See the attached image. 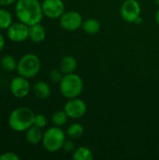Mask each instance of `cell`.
<instances>
[{
  "mask_svg": "<svg viewBox=\"0 0 159 160\" xmlns=\"http://www.w3.org/2000/svg\"><path fill=\"white\" fill-rule=\"evenodd\" d=\"M82 28L83 30L89 34V35H95L97 33H98V31L100 30V23L96 19H87L82 22Z\"/></svg>",
  "mask_w": 159,
  "mask_h": 160,
  "instance_id": "cell-17",
  "label": "cell"
},
{
  "mask_svg": "<svg viewBox=\"0 0 159 160\" xmlns=\"http://www.w3.org/2000/svg\"><path fill=\"white\" fill-rule=\"evenodd\" d=\"M20 158L13 152H6L0 156V160H19Z\"/></svg>",
  "mask_w": 159,
  "mask_h": 160,
  "instance_id": "cell-24",
  "label": "cell"
},
{
  "mask_svg": "<svg viewBox=\"0 0 159 160\" xmlns=\"http://www.w3.org/2000/svg\"><path fill=\"white\" fill-rule=\"evenodd\" d=\"M41 5L43 14L50 19L60 18L65 12V5L62 0H44Z\"/></svg>",
  "mask_w": 159,
  "mask_h": 160,
  "instance_id": "cell-11",
  "label": "cell"
},
{
  "mask_svg": "<svg viewBox=\"0 0 159 160\" xmlns=\"http://www.w3.org/2000/svg\"><path fill=\"white\" fill-rule=\"evenodd\" d=\"M63 77L64 76L62 75V72L57 69H53L50 73V79L53 82H60L62 81Z\"/></svg>",
  "mask_w": 159,
  "mask_h": 160,
  "instance_id": "cell-23",
  "label": "cell"
},
{
  "mask_svg": "<svg viewBox=\"0 0 159 160\" xmlns=\"http://www.w3.org/2000/svg\"><path fill=\"white\" fill-rule=\"evenodd\" d=\"M74 160H93L94 156L92 151L87 147H79L73 152Z\"/></svg>",
  "mask_w": 159,
  "mask_h": 160,
  "instance_id": "cell-18",
  "label": "cell"
},
{
  "mask_svg": "<svg viewBox=\"0 0 159 160\" xmlns=\"http://www.w3.org/2000/svg\"><path fill=\"white\" fill-rule=\"evenodd\" d=\"M77 66H78V64H77L76 58H74L71 55H67V56L63 57L60 62L61 71L65 74L73 73L76 70Z\"/></svg>",
  "mask_w": 159,
  "mask_h": 160,
  "instance_id": "cell-15",
  "label": "cell"
},
{
  "mask_svg": "<svg viewBox=\"0 0 159 160\" xmlns=\"http://www.w3.org/2000/svg\"><path fill=\"white\" fill-rule=\"evenodd\" d=\"M42 128L37 127V126H32L26 130V141L30 144H37L38 142H42L43 138V133H42Z\"/></svg>",
  "mask_w": 159,
  "mask_h": 160,
  "instance_id": "cell-14",
  "label": "cell"
},
{
  "mask_svg": "<svg viewBox=\"0 0 159 160\" xmlns=\"http://www.w3.org/2000/svg\"><path fill=\"white\" fill-rule=\"evenodd\" d=\"M34 125L40 128H43L46 127L47 125V118L45 117L44 114H36L35 116V122H34Z\"/></svg>",
  "mask_w": 159,
  "mask_h": 160,
  "instance_id": "cell-22",
  "label": "cell"
},
{
  "mask_svg": "<svg viewBox=\"0 0 159 160\" xmlns=\"http://www.w3.org/2000/svg\"><path fill=\"white\" fill-rule=\"evenodd\" d=\"M12 24V15L11 13L5 9L0 8V29H7Z\"/></svg>",
  "mask_w": 159,
  "mask_h": 160,
  "instance_id": "cell-19",
  "label": "cell"
},
{
  "mask_svg": "<svg viewBox=\"0 0 159 160\" xmlns=\"http://www.w3.org/2000/svg\"><path fill=\"white\" fill-rule=\"evenodd\" d=\"M4 46H5V38L2 34H0V52L3 50Z\"/></svg>",
  "mask_w": 159,
  "mask_h": 160,
  "instance_id": "cell-27",
  "label": "cell"
},
{
  "mask_svg": "<svg viewBox=\"0 0 159 160\" xmlns=\"http://www.w3.org/2000/svg\"><path fill=\"white\" fill-rule=\"evenodd\" d=\"M36 114L32 110L22 107L15 109L8 117V125L10 128L16 132L26 131L29 128L34 126Z\"/></svg>",
  "mask_w": 159,
  "mask_h": 160,
  "instance_id": "cell-2",
  "label": "cell"
},
{
  "mask_svg": "<svg viewBox=\"0 0 159 160\" xmlns=\"http://www.w3.org/2000/svg\"><path fill=\"white\" fill-rule=\"evenodd\" d=\"M82 89L83 82L77 74H66L60 82V91L62 95L68 99L78 98L82 92Z\"/></svg>",
  "mask_w": 159,
  "mask_h": 160,
  "instance_id": "cell-3",
  "label": "cell"
},
{
  "mask_svg": "<svg viewBox=\"0 0 159 160\" xmlns=\"http://www.w3.org/2000/svg\"><path fill=\"white\" fill-rule=\"evenodd\" d=\"M46 38V30L39 23H36L29 26V38L37 43L42 42Z\"/></svg>",
  "mask_w": 159,
  "mask_h": 160,
  "instance_id": "cell-12",
  "label": "cell"
},
{
  "mask_svg": "<svg viewBox=\"0 0 159 160\" xmlns=\"http://www.w3.org/2000/svg\"><path fill=\"white\" fill-rule=\"evenodd\" d=\"M9 90L11 94L18 98H25L30 92V83L27 78L22 77L21 75L14 77L9 85Z\"/></svg>",
  "mask_w": 159,
  "mask_h": 160,
  "instance_id": "cell-9",
  "label": "cell"
},
{
  "mask_svg": "<svg viewBox=\"0 0 159 160\" xmlns=\"http://www.w3.org/2000/svg\"><path fill=\"white\" fill-rule=\"evenodd\" d=\"M83 127L81 124H72L68 127L67 133L72 139H79L83 134Z\"/></svg>",
  "mask_w": 159,
  "mask_h": 160,
  "instance_id": "cell-21",
  "label": "cell"
},
{
  "mask_svg": "<svg viewBox=\"0 0 159 160\" xmlns=\"http://www.w3.org/2000/svg\"><path fill=\"white\" fill-rule=\"evenodd\" d=\"M0 80H1V76H0Z\"/></svg>",
  "mask_w": 159,
  "mask_h": 160,
  "instance_id": "cell-30",
  "label": "cell"
},
{
  "mask_svg": "<svg viewBox=\"0 0 159 160\" xmlns=\"http://www.w3.org/2000/svg\"><path fill=\"white\" fill-rule=\"evenodd\" d=\"M63 149L67 152V153H70V152H74L75 151V143L71 141L68 142H65L64 145H63Z\"/></svg>",
  "mask_w": 159,
  "mask_h": 160,
  "instance_id": "cell-25",
  "label": "cell"
},
{
  "mask_svg": "<svg viewBox=\"0 0 159 160\" xmlns=\"http://www.w3.org/2000/svg\"><path fill=\"white\" fill-rule=\"evenodd\" d=\"M41 63L37 55L35 53L24 54L17 64V71L19 75L27 79L34 78L40 70Z\"/></svg>",
  "mask_w": 159,
  "mask_h": 160,
  "instance_id": "cell-4",
  "label": "cell"
},
{
  "mask_svg": "<svg viewBox=\"0 0 159 160\" xmlns=\"http://www.w3.org/2000/svg\"><path fill=\"white\" fill-rule=\"evenodd\" d=\"M64 111L66 112V113L69 118L79 119L85 114L87 111V107L83 100L75 98H70L66 103Z\"/></svg>",
  "mask_w": 159,
  "mask_h": 160,
  "instance_id": "cell-10",
  "label": "cell"
},
{
  "mask_svg": "<svg viewBox=\"0 0 159 160\" xmlns=\"http://www.w3.org/2000/svg\"><path fill=\"white\" fill-rule=\"evenodd\" d=\"M17 0H0V6H3V7L10 6L11 4H13Z\"/></svg>",
  "mask_w": 159,
  "mask_h": 160,
  "instance_id": "cell-26",
  "label": "cell"
},
{
  "mask_svg": "<svg viewBox=\"0 0 159 160\" xmlns=\"http://www.w3.org/2000/svg\"><path fill=\"white\" fill-rule=\"evenodd\" d=\"M156 3H157V4L159 6V0H156Z\"/></svg>",
  "mask_w": 159,
  "mask_h": 160,
  "instance_id": "cell-29",
  "label": "cell"
},
{
  "mask_svg": "<svg viewBox=\"0 0 159 160\" xmlns=\"http://www.w3.org/2000/svg\"><path fill=\"white\" fill-rule=\"evenodd\" d=\"M121 15L128 22H135L141 15V6L137 0H126L121 7Z\"/></svg>",
  "mask_w": 159,
  "mask_h": 160,
  "instance_id": "cell-7",
  "label": "cell"
},
{
  "mask_svg": "<svg viewBox=\"0 0 159 160\" xmlns=\"http://www.w3.org/2000/svg\"><path fill=\"white\" fill-rule=\"evenodd\" d=\"M156 21H157V22L159 24V9L157 10V14H156Z\"/></svg>",
  "mask_w": 159,
  "mask_h": 160,
  "instance_id": "cell-28",
  "label": "cell"
},
{
  "mask_svg": "<svg viewBox=\"0 0 159 160\" xmlns=\"http://www.w3.org/2000/svg\"><path fill=\"white\" fill-rule=\"evenodd\" d=\"M17 62L15 58L12 55H5L1 58L0 60V66L1 68L7 72H12L15 69H17Z\"/></svg>",
  "mask_w": 159,
  "mask_h": 160,
  "instance_id": "cell-16",
  "label": "cell"
},
{
  "mask_svg": "<svg viewBox=\"0 0 159 160\" xmlns=\"http://www.w3.org/2000/svg\"><path fill=\"white\" fill-rule=\"evenodd\" d=\"M66 142V135L59 127L51 128L43 134L42 144L43 147L49 152H56L63 148Z\"/></svg>",
  "mask_w": 159,
  "mask_h": 160,
  "instance_id": "cell-5",
  "label": "cell"
},
{
  "mask_svg": "<svg viewBox=\"0 0 159 160\" xmlns=\"http://www.w3.org/2000/svg\"><path fill=\"white\" fill-rule=\"evenodd\" d=\"M7 30V38L13 42H22L29 38V25L22 22L12 23Z\"/></svg>",
  "mask_w": 159,
  "mask_h": 160,
  "instance_id": "cell-8",
  "label": "cell"
},
{
  "mask_svg": "<svg viewBox=\"0 0 159 160\" xmlns=\"http://www.w3.org/2000/svg\"><path fill=\"white\" fill-rule=\"evenodd\" d=\"M67 114L65 111H58L55 112L52 116V121L55 127H62L67 121Z\"/></svg>",
  "mask_w": 159,
  "mask_h": 160,
  "instance_id": "cell-20",
  "label": "cell"
},
{
  "mask_svg": "<svg viewBox=\"0 0 159 160\" xmlns=\"http://www.w3.org/2000/svg\"><path fill=\"white\" fill-rule=\"evenodd\" d=\"M60 25L67 31H75L82 25V18L81 14L74 10L64 12L60 17Z\"/></svg>",
  "mask_w": 159,
  "mask_h": 160,
  "instance_id": "cell-6",
  "label": "cell"
},
{
  "mask_svg": "<svg viewBox=\"0 0 159 160\" xmlns=\"http://www.w3.org/2000/svg\"><path fill=\"white\" fill-rule=\"evenodd\" d=\"M15 14L20 22L29 26L39 23L44 15L42 5L38 0H17Z\"/></svg>",
  "mask_w": 159,
  "mask_h": 160,
  "instance_id": "cell-1",
  "label": "cell"
},
{
  "mask_svg": "<svg viewBox=\"0 0 159 160\" xmlns=\"http://www.w3.org/2000/svg\"><path fill=\"white\" fill-rule=\"evenodd\" d=\"M34 95L36 96L37 98L44 100L47 99L50 96H51V87L50 85L45 82H37L35 85H34Z\"/></svg>",
  "mask_w": 159,
  "mask_h": 160,
  "instance_id": "cell-13",
  "label": "cell"
}]
</instances>
